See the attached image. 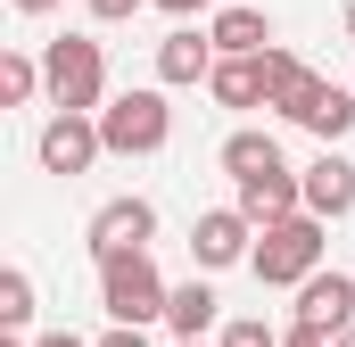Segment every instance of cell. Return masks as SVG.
Masks as SVG:
<instances>
[{"instance_id":"14","label":"cell","mask_w":355,"mask_h":347,"mask_svg":"<svg viewBox=\"0 0 355 347\" xmlns=\"http://www.w3.org/2000/svg\"><path fill=\"white\" fill-rule=\"evenodd\" d=\"M207 91H215V108H257L265 99V50L257 58H215Z\"/></svg>"},{"instance_id":"9","label":"cell","mask_w":355,"mask_h":347,"mask_svg":"<svg viewBox=\"0 0 355 347\" xmlns=\"http://www.w3.org/2000/svg\"><path fill=\"white\" fill-rule=\"evenodd\" d=\"M297 190H306V215H322V223H339V215H355V166L339 158V149H322L314 166L297 174Z\"/></svg>"},{"instance_id":"11","label":"cell","mask_w":355,"mask_h":347,"mask_svg":"<svg viewBox=\"0 0 355 347\" xmlns=\"http://www.w3.org/2000/svg\"><path fill=\"white\" fill-rule=\"evenodd\" d=\"M215 58H223V50H215V33L174 25V33L157 42V83H166V91H174V83H207V75H215Z\"/></svg>"},{"instance_id":"7","label":"cell","mask_w":355,"mask_h":347,"mask_svg":"<svg viewBox=\"0 0 355 347\" xmlns=\"http://www.w3.org/2000/svg\"><path fill=\"white\" fill-rule=\"evenodd\" d=\"M149 240H157V207H149V198H107V207L91 215V232H83L91 264L124 257V248H149Z\"/></svg>"},{"instance_id":"27","label":"cell","mask_w":355,"mask_h":347,"mask_svg":"<svg viewBox=\"0 0 355 347\" xmlns=\"http://www.w3.org/2000/svg\"><path fill=\"white\" fill-rule=\"evenodd\" d=\"M331 347H355V323H347V331H331Z\"/></svg>"},{"instance_id":"18","label":"cell","mask_w":355,"mask_h":347,"mask_svg":"<svg viewBox=\"0 0 355 347\" xmlns=\"http://www.w3.org/2000/svg\"><path fill=\"white\" fill-rule=\"evenodd\" d=\"M306 133H314V141H322V149H331V141H347L355 133V91H322V108H314V116H306Z\"/></svg>"},{"instance_id":"26","label":"cell","mask_w":355,"mask_h":347,"mask_svg":"<svg viewBox=\"0 0 355 347\" xmlns=\"http://www.w3.org/2000/svg\"><path fill=\"white\" fill-rule=\"evenodd\" d=\"M8 8H17V17H50L58 0H8Z\"/></svg>"},{"instance_id":"8","label":"cell","mask_w":355,"mask_h":347,"mask_svg":"<svg viewBox=\"0 0 355 347\" xmlns=\"http://www.w3.org/2000/svg\"><path fill=\"white\" fill-rule=\"evenodd\" d=\"M322 75L306 67V58H289V50H265V108L272 116H289V124H306L314 108H322Z\"/></svg>"},{"instance_id":"20","label":"cell","mask_w":355,"mask_h":347,"mask_svg":"<svg viewBox=\"0 0 355 347\" xmlns=\"http://www.w3.org/2000/svg\"><path fill=\"white\" fill-rule=\"evenodd\" d=\"M215 347H281V331H272L265 314H240V323H223V339Z\"/></svg>"},{"instance_id":"17","label":"cell","mask_w":355,"mask_h":347,"mask_svg":"<svg viewBox=\"0 0 355 347\" xmlns=\"http://www.w3.org/2000/svg\"><path fill=\"white\" fill-rule=\"evenodd\" d=\"M33 91H50L42 58H33V50H8V58H0V99H8V108H33Z\"/></svg>"},{"instance_id":"13","label":"cell","mask_w":355,"mask_h":347,"mask_svg":"<svg viewBox=\"0 0 355 347\" xmlns=\"http://www.w3.org/2000/svg\"><path fill=\"white\" fill-rule=\"evenodd\" d=\"M297 207H306L297 174H257V182H240V215H248V223H281V215H297Z\"/></svg>"},{"instance_id":"30","label":"cell","mask_w":355,"mask_h":347,"mask_svg":"<svg viewBox=\"0 0 355 347\" xmlns=\"http://www.w3.org/2000/svg\"><path fill=\"white\" fill-rule=\"evenodd\" d=\"M174 347H207V339H174Z\"/></svg>"},{"instance_id":"23","label":"cell","mask_w":355,"mask_h":347,"mask_svg":"<svg viewBox=\"0 0 355 347\" xmlns=\"http://www.w3.org/2000/svg\"><path fill=\"white\" fill-rule=\"evenodd\" d=\"M281 347H331V331H306V323H289V331H281Z\"/></svg>"},{"instance_id":"4","label":"cell","mask_w":355,"mask_h":347,"mask_svg":"<svg viewBox=\"0 0 355 347\" xmlns=\"http://www.w3.org/2000/svg\"><path fill=\"white\" fill-rule=\"evenodd\" d=\"M42 75H50V108H107V50L91 33H58L42 50Z\"/></svg>"},{"instance_id":"24","label":"cell","mask_w":355,"mask_h":347,"mask_svg":"<svg viewBox=\"0 0 355 347\" xmlns=\"http://www.w3.org/2000/svg\"><path fill=\"white\" fill-rule=\"evenodd\" d=\"M149 8H166V17H198V8H215V0H149Z\"/></svg>"},{"instance_id":"5","label":"cell","mask_w":355,"mask_h":347,"mask_svg":"<svg viewBox=\"0 0 355 347\" xmlns=\"http://www.w3.org/2000/svg\"><path fill=\"white\" fill-rule=\"evenodd\" d=\"M33 158H42V174H91L99 158H107V133H99V116L91 108H50V124H42V141H33Z\"/></svg>"},{"instance_id":"28","label":"cell","mask_w":355,"mask_h":347,"mask_svg":"<svg viewBox=\"0 0 355 347\" xmlns=\"http://www.w3.org/2000/svg\"><path fill=\"white\" fill-rule=\"evenodd\" d=\"M347 42H355V0H347Z\"/></svg>"},{"instance_id":"3","label":"cell","mask_w":355,"mask_h":347,"mask_svg":"<svg viewBox=\"0 0 355 347\" xmlns=\"http://www.w3.org/2000/svg\"><path fill=\"white\" fill-rule=\"evenodd\" d=\"M166 273L149 248H124V257H99V306L107 323H166Z\"/></svg>"},{"instance_id":"12","label":"cell","mask_w":355,"mask_h":347,"mask_svg":"<svg viewBox=\"0 0 355 347\" xmlns=\"http://www.w3.org/2000/svg\"><path fill=\"white\" fill-rule=\"evenodd\" d=\"M207 33H215L223 58H257V50H272V17H265V8H215Z\"/></svg>"},{"instance_id":"19","label":"cell","mask_w":355,"mask_h":347,"mask_svg":"<svg viewBox=\"0 0 355 347\" xmlns=\"http://www.w3.org/2000/svg\"><path fill=\"white\" fill-rule=\"evenodd\" d=\"M0 323H8V331H25V323H33V273H25V264H8V273H0Z\"/></svg>"},{"instance_id":"21","label":"cell","mask_w":355,"mask_h":347,"mask_svg":"<svg viewBox=\"0 0 355 347\" xmlns=\"http://www.w3.org/2000/svg\"><path fill=\"white\" fill-rule=\"evenodd\" d=\"M91 17H99V25H124V17H132V8H149V0H83Z\"/></svg>"},{"instance_id":"15","label":"cell","mask_w":355,"mask_h":347,"mask_svg":"<svg viewBox=\"0 0 355 347\" xmlns=\"http://www.w3.org/2000/svg\"><path fill=\"white\" fill-rule=\"evenodd\" d=\"M223 174H232V182H257V174H289V158H281L272 133H232V141H223Z\"/></svg>"},{"instance_id":"6","label":"cell","mask_w":355,"mask_h":347,"mask_svg":"<svg viewBox=\"0 0 355 347\" xmlns=\"http://www.w3.org/2000/svg\"><path fill=\"white\" fill-rule=\"evenodd\" d=\"M248 248H257V223L240 215V198H232V207H207V215L190 223V257H198V273L248 264Z\"/></svg>"},{"instance_id":"29","label":"cell","mask_w":355,"mask_h":347,"mask_svg":"<svg viewBox=\"0 0 355 347\" xmlns=\"http://www.w3.org/2000/svg\"><path fill=\"white\" fill-rule=\"evenodd\" d=\"M0 347H25V339H17V331H8V339H0Z\"/></svg>"},{"instance_id":"2","label":"cell","mask_w":355,"mask_h":347,"mask_svg":"<svg viewBox=\"0 0 355 347\" xmlns=\"http://www.w3.org/2000/svg\"><path fill=\"white\" fill-rule=\"evenodd\" d=\"M99 133H107V158H157L174 141V108H166V83H141V91H116L99 108Z\"/></svg>"},{"instance_id":"1","label":"cell","mask_w":355,"mask_h":347,"mask_svg":"<svg viewBox=\"0 0 355 347\" xmlns=\"http://www.w3.org/2000/svg\"><path fill=\"white\" fill-rule=\"evenodd\" d=\"M322 248H331V223L322 215H281V223H257V248H248V273L265 289H297L306 273H322Z\"/></svg>"},{"instance_id":"16","label":"cell","mask_w":355,"mask_h":347,"mask_svg":"<svg viewBox=\"0 0 355 347\" xmlns=\"http://www.w3.org/2000/svg\"><path fill=\"white\" fill-rule=\"evenodd\" d=\"M166 331H174V339H207V331H215V289H207V281H182L174 298H166Z\"/></svg>"},{"instance_id":"22","label":"cell","mask_w":355,"mask_h":347,"mask_svg":"<svg viewBox=\"0 0 355 347\" xmlns=\"http://www.w3.org/2000/svg\"><path fill=\"white\" fill-rule=\"evenodd\" d=\"M91 347H149V323H116L107 339H91Z\"/></svg>"},{"instance_id":"25","label":"cell","mask_w":355,"mask_h":347,"mask_svg":"<svg viewBox=\"0 0 355 347\" xmlns=\"http://www.w3.org/2000/svg\"><path fill=\"white\" fill-rule=\"evenodd\" d=\"M33 347H91V339H75V331H42Z\"/></svg>"},{"instance_id":"10","label":"cell","mask_w":355,"mask_h":347,"mask_svg":"<svg viewBox=\"0 0 355 347\" xmlns=\"http://www.w3.org/2000/svg\"><path fill=\"white\" fill-rule=\"evenodd\" d=\"M297 323L306 331H347L355 323V281L347 273H306L297 281Z\"/></svg>"}]
</instances>
